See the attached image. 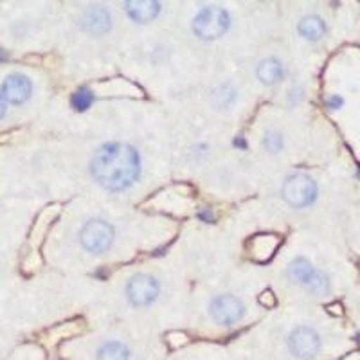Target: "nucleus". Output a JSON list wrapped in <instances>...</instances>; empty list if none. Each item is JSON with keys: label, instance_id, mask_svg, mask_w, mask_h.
<instances>
[{"label": "nucleus", "instance_id": "obj_19", "mask_svg": "<svg viewBox=\"0 0 360 360\" xmlns=\"http://www.w3.org/2000/svg\"><path fill=\"white\" fill-rule=\"evenodd\" d=\"M342 98H339V96H332V98L328 99V107L332 108V110H337V108L342 107Z\"/></svg>", "mask_w": 360, "mask_h": 360}, {"label": "nucleus", "instance_id": "obj_18", "mask_svg": "<svg viewBox=\"0 0 360 360\" xmlns=\"http://www.w3.org/2000/svg\"><path fill=\"white\" fill-rule=\"evenodd\" d=\"M263 146L266 148V152L278 153L283 150V135L276 130H270L265 134V139H263Z\"/></svg>", "mask_w": 360, "mask_h": 360}, {"label": "nucleus", "instance_id": "obj_15", "mask_svg": "<svg viewBox=\"0 0 360 360\" xmlns=\"http://www.w3.org/2000/svg\"><path fill=\"white\" fill-rule=\"evenodd\" d=\"M303 287L307 288V290H310L311 294H328V292H330V279H328V276L324 274V272H321V270H314Z\"/></svg>", "mask_w": 360, "mask_h": 360}, {"label": "nucleus", "instance_id": "obj_16", "mask_svg": "<svg viewBox=\"0 0 360 360\" xmlns=\"http://www.w3.org/2000/svg\"><path fill=\"white\" fill-rule=\"evenodd\" d=\"M236 99V90L231 85H220L213 92V101L218 108H227L231 107Z\"/></svg>", "mask_w": 360, "mask_h": 360}, {"label": "nucleus", "instance_id": "obj_7", "mask_svg": "<svg viewBox=\"0 0 360 360\" xmlns=\"http://www.w3.org/2000/svg\"><path fill=\"white\" fill-rule=\"evenodd\" d=\"M288 348L297 359L310 360L321 349V337L310 326H299L288 337Z\"/></svg>", "mask_w": 360, "mask_h": 360}, {"label": "nucleus", "instance_id": "obj_8", "mask_svg": "<svg viewBox=\"0 0 360 360\" xmlns=\"http://www.w3.org/2000/svg\"><path fill=\"white\" fill-rule=\"evenodd\" d=\"M33 94V83L24 74H9L2 83V98L13 105H22Z\"/></svg>", "mask_w": 360, "mask_h": 360}, {"label": "nucleus", "instance_id": "obj_21", "mask_svg": "<svg viewBox=\"0 0 360 360\" xmlns=\"http://www.w3.org/2000/svg\"><path fill=\"white\" fill-rule=\"evenodd\" d=\"M4 60H8V54H6L4 51L0 49V62H4Z\"/></svg>", "mask_w": 360, "mask_h": 360}, {"label": "nucleus", "instance_id": "obj_14", "mask_svg": "<svg viewBox=\"0 0 360 360\" xmlns=\"http://www.w3.org/2000/svg\"><path fill=\"white\" fill-rule=\"evenodd\" d=\"M314 265L308 262L307 258H295L294 262L288 265L287 276L292 283H297V285H304L307 279L310 278L311 272H314Z\"/></svg>", "mask_w": 360, "mask_h": 360}, {"label": "nucleus", "instance_id": "obj_17", "mask_svg": "<svg viewBox=\"0 0 360 360\" xmlns=\"http://www.w3.org/2000/svg\"><path fill=\"white\" fill-rule=\"evenodd\" d=\"M92 101H94V94H92V90L86 89V86H82L79 90H76L72 94V99H70L72 108L78 112H85L86 108H90Z\"/></svg>", "mask_w": 360, "mask_h": 360}, {"label": "nucleus", "instance_id": "obj_10", "mask_svg": "<svg viewBox=\"0 0 360 360\" xmlns=\"http://www.w3.org/2000/svg\"><path fill=\"white\" fill-rule=\"evenodd\" d=\"M124 11L128 13V17L137 24H150L155 20L160 13L159 2H152V0H139V2H124Z\"/></svg>", "mask_w": 360, "mask_h": 360}, {"label": "nucleus", "instance_id": "obj_13", "mask_svg": "<svg viewBox=\"0 0 360 360\" xmlns=\"http://www.w3.org/2000/svg\"><path fill=\"white\" fill-rule=\"evenodd\" d=\"M130 349L119 340H108L98 349V360H128Z\"/></svg>", "mask_w": 360, "mask_h": 360}, {"label": "nucleus", "instance_id": "obj_6", "mask_svg": "<svg viewBox=\"0 0 360 360\" xmlns=\"http://www.w3.org/2000/svg\"><path fill=\"white\" fill-rule=\"evenodd\" d=\"M209 311H211V317L218 324L233 326V324H236L245 315V304L242 303V299L234 297L231 294H225L218 295V297H214L211 301Z\"/></svg>", "mask_w": 360, "mask_h": 360}, {"label": "nucleus", "instance_id": "obj_11", "mask_svg": "<svg viewBox=\"0 0 360 360\" xmlns=\"http://www.w3.org/2000/svg\"><path fill=\"white\" fill-rule=\"evenodd\" d=\"M256 74H258V79L263 85L272 86L281 82L283 76H285V69H283V63L276 58H265L256 69Z\"/></svg>", "mask_w": 360, "mask_h": 360}, {"label": "nucleus", "instance_id": "obj_20", "mask_svg": "<svg viewBox=\"0 0 360 360\" xmlns=\"http://www.w3.org/2000/svg\"><path fill=\"white\" fill-rule=\"evenodd\" d=\"M6 110H8V107H6V101H4V98L0 96V119L4 117Z\"/></svg>", "mask_w": 360, "mask_h": 360}, {"label": "nucleus", "instance_id": "obj_5", "mask_svg": "<svg viewBox=\"0 0 360 360\" xmlns=\"http://www.w3.org/2000/svg\"><path fill=\"white\" fill-rule=\"evenodd\" d=\"M160 294V285L153 276L135 274L127 285V295L134 307H148L152 304Z\"/></svg>", "mask_w": 360, "mask_h": 360}, {"label": "nucleus", "instance_id": "obj_1", "mask_svg": "<svg viewBox=\"0 0 360 360\" xmlns=\"http://www.w3.org/2000/svg\"><path fill=\"white\" fill-rule=\"evenodd\" d=\"M90 173L101 188L108 191H123L139 179V152L127 143L103 144L90 160Z\"/></svg>", "mask_w": 360, "mask_h": 360}, {"label": "nucleus", "instance_id": "obj_2", "mask_svg": "<svg viewBox=\"0 0 360 360\" xmlns=\"http://www.w3.org/2000/svg\"><path fill=\"white\" fill-rule=\"evenodd\" d=\"M231 27L229 13L218 6L202 8L193 20V33L200 40H218Z\"/></svg>", "mask_w": 360, "mask_h": 360}, {"label": "nucleus", "instance_id": "obj_3", "mask_svg": "<svg viewBox=\"0 0 360 360\" xmlns=\"http://www.w3.org/2000/svg\"><path fill=\"white\" fill-rule=\"evenodd\" d=\"M317 193H319V189H317L315 180L304 173H295V175L287 176L281 188L283 198L295 209H303L314 204Z\"/></svg>", "mask_w": 360, "mask_h": 360}, {"label": "nucleus", "instance_id": "obj_4", "mask_svg": "<svg viewBox=\"0 0 360 360\" xmlns=\"http://www.w3.org/2000/svg\"><path fill=\"white\" fill-rule=\"evenodd\" d=\"M79 242L89 252L103 254L114 242V227L105 220H89L79 231Z\"/></svg>", "mask_w": 360, "mask_h": 360}, {"label": "nucleus", "instance_id": "obj_12", "mask_svg": "<svg viewBox=\"0 0 360 360\" xmlns=\"http://www.w3.org/2000/svg\"><path fill=\"white\" fill-rule=\"evenodd\" d=\"M299 34L304 38V40L310 41H319L321 38L326 33V24L321 17L317 15H310V17L303 18L299 22Z\"/></svg>", "mask_w": 360, "mask_h": 360}, {"label": "nucleus", "instance_id": "obj_9", "mask_svg": "<svg viewBox=\"0 0 360 360\" xmlns=\"http://www.w3.org/2000/svg\"><path fill=\"white\" fill-rule=\"evenodd\" d=\"M82 25L92 34H105L112 29V15L103 6H90L82 17Z\"/></svg>", "mask_w": 360, "mask_h": 360}]
</instances>
